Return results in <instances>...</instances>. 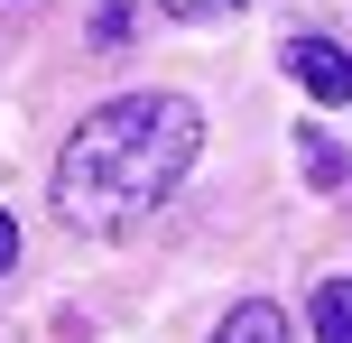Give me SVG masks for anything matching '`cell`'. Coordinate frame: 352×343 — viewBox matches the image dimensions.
Instances as JSON below:
<instances>
[{"mask_svg":"<svg viewBox=\"0 0 352 343\" xmlns=\"http://www.w3.org/2000/svg\"><path fill=\"white\" fill-rule=\"evenodd\" d=\"M195 148H204V111L186 93H121L74 121L56 158V214L74 232H130L186 186Z\"/></svg>","mask_w":352,"mask_h":343,"instance_id":"1","label":"cell"},{"mask_svg":"<svg viewBox=\"0 0 352 343\" xmlns=\"http://www.w3.org/2000/svg\"><path fill=\"white\" fill-rule=\"evenodd\" d=\"M278 65L297 74V84L316 93L324 111H334V102H352V56L334 47V37H287V56H278Z\"/></svg>","mask_w":352,"mask_h":343,"instance_id":"2","label":"cell"},{"mask_svg":"<svg viewBox=\"0 0 352 343\" xmlns=\"http://www.w3.org/2000/svg\"><path fill=\"white\" fill-rule=\"evenodd\" d=\"M213 343H287V316L269 307V297H241V307L223 316V334Z\"/></svg>","mask_w":352,"mask_h":343,"instance_id":"3","label":"cell"},{"mask_svg":"<svg viewBox=\"0 0 352 343\" xmlns=\"http://www.w3.org/2000/svg\"><path fill=\"white\" fill-rule=\"evenodd\" d=\"M316 343H352V278L316 288Z\"/></svg>","mask_w":352,"mask_h":343,"instance_id":"4","label":"cell"},{"mask_svg":"<svg viewBox=\"0 0 352 343\" xmlns=\"http://www.w3.org/2000/svg\"><path fill=\"white\" fill-rule=\"evenodd\" d=\"M297 148H306V186H324V195H334V186L352 177V158H343V148H334V140H324V130H306V140H297Z\"/></svg>","mask_w":352,"mask_h":343,"instance_id":"5","label":"cell"},{"mask_svg":"<svg viewBox=\"0 0 352 343\" xmlns=\"http://www.w3.org/2000/svg\"><path fill=\"white\" fill-rule=\"evenodd\" d=\"M130 37V0H102V10H93V47H121Z\"/></svg>","mask_w":352,"mask_h":343,"instance_id":"6","label":"cell"},{"mask_svg":"<svg viewBox=\"0 0 352 343\" xmlns=\"http://www.w3.org/2000/svg\"><path fill=\"white\" fill-rule=\"evenodd\" d=\"M158 10H176V19H223V10H250V0H158Z\"/></svg>","mask_w":352,"mask_h":343,"instance_id":"7","label":"cell"},{"mask_svg":"<svg viewBox=\"0 0 352 343\" xmlns=\"http://www.w3.org/2000/svg\"><path fill=\"white\" fill-rule=\"evenodd\" d=\"M10 260H19V223L0 214V269H10Z\"/></svg>","mask_w":352,"mask_h":343,"instance_id":"8","label":"cell"}]
</instances>
